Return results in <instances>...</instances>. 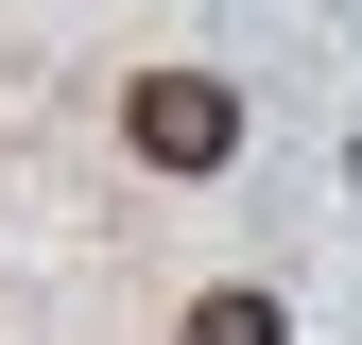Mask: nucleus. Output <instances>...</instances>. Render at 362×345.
I'll return each mask as SVG.
<instances>
[{
	"mask_svg": "<svg viewBox=\"0 0 362 345\" xmlns=\"http://www.w3.org/2000/svg\"><path fill=\"white\" fill-rule=\"evenodd\" d=\"M173 345H293V328H276V293H207V311L173 328Z\"/></svg>",
	"mask_w": 362,
	"mask_h": 345,
	"instance_id": "2",
	"label": "nucleus"
},
{
	"mask_svg": "<svg viewBox=\"0 0 362 345\" xmlns=\"http://www.w3.org/2000/svg\"><path fill=\"white\" fill-rule=\"evenodd\" d=\"M121 139H139L156 172H224V156H242V104H224L207 69H156L139 104H121Z\"/></svg>",
	"mask_w": 362,
	"mask_h": 345,
	"instance_id": "1",
	"label": "nucleus"
}]
</instances>
